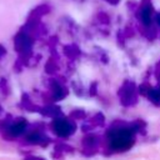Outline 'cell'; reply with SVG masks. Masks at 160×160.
Listing matches in <instances>:
<instances>
[{
    "label": "cell",
    "instance_id": "6da1fadb",
    "mask_svg": "<svg viewBox=\"0 0 160 160\" xmlns=\"http://www.w3.org/2000/svg\"><path fill=\"white\" fill-rule=\"evenodd\" d=\"M111 134L114 135L111 138V144L115 149H126L129 146H131L132 144V135L130 131H128L126 129H118L115 131H111Z\"/></svg>",
    "mask_w": 160,
    "mask_h": 160
},
{
    "label": "cell",
    "instance_id": "7a4b0ae2",
    "mask_svg": "<svg viewBox=\"0 0 160 160\" xmlns=\"http://www.w3.org/2000/svg\"><path fill=\"white\" fill-rule=\"evenodd\" d=\"M51 128H52V131L58 136H69L76 129L75 124H72L69 120L60 119V118H54V120L51 122Z\"/></svg>",
    "mask_w": 160,
    "mask_h": 160
},
{
    "label": "cell",
    "instance_id": "3957f363",
    "mask_svg": "<svg viewBox=\"0 0 160 160\" xmlns=\"http://www.w3.org/2000/svg\"><path fill=\"white\" fill-rule=\"evenodd\" d=\"M31 46H32V41H31L30 36L26 32L20 31L15 36V39H14V48H15V50L21 56H28V54L31 50Z\"/></svg>",
    "mask_w": 160,
    "mask_h": 160
},
{
    "label": "cell",
    "instance_id": "277c9868",
    "mask_svg": "<svg viewBox=\"0 0 160 160\" xmlns=\"http://www.w3.org/2000/svg\"><path fill=\"white\" fill-rule=\"evenodd\" d=\"M119 98L122 105L129 106L136 102V96H135V90H134V84L125 81L119 90Z\"/></svg>",
    "mask_w": 160,
    "mask_h": 160
},
{
    "label": "cell",
    "instance_id": "5b68a950",
    "mask_svg": "<svg viewBox=\"0 0 160 160\" xmlns=\"http://www.w3.org/2000/svg\"><path fill=\"white\" fill-rule=\"evenodd\" d=\"M26 125H28V122H26L25 119H18L14 122H11L6 128V130H8V132H9V135L11 138H16V136H20L25 131Z\"/></svg>",
    "mask_w": 160,
    "mask_h": 160
},
{
    "label": "cell",
    "instance_id": "8992f818",
    "mask_svg": "<svg viewBox=\"0 0 160 160\" xmlns=\"http://www.w3.org/2000/svg\"><path fill=\"white\" fill-rule=\"evenodd\" d=\"M139 18L145 25H149L151 22V4L150 2H142L140 8V15Z\"/></svg>",
    "mask_w": 160,
    "mask_h": 160
},
{
    "label": "cell",
    "instance_id": "52a82bcc",
    "mask_svg": "<svg viewBox=\"0 0 160 160\" xmlns=\"http://www.w3.org/2000/svg\"><path fill=\"white\" fill-rule=\"evenodd\" d=\"M44 115L46 116H51V118H58L59 115H61V111L59 108L56 106H48V108H44V111H42Z\"/></svg>",
    "mask_w": 160,
    "mask_h": 160
},
{
    "label": "cell",
    "instance_id": "ba28073f",
    "mask_svg": "<svg viewBox=\"0 0 160 160\" xmlns=\"http://www.w3.org/2000/svg\"><path fill=\"white\" fill-rule=\"evenodd\" d=\"M91 122H94L96 126H101V125H104V115H102L101 112L96 114V115L94 116V119L91 120Z\"/></svg>",
    "mask_w": 160,
    "mask_h": 160
},
{
    "label": "cell",
    "instance_id": "9c48e42d",
    "mask_svg": "<svg viewBox=\"0 0 160 160\" xmlns=\"http://www.w3.org/2000/svg\"><path fill=\"white\" fill-rule=\"evenodd\" d=\"M0 89H4V90H1L2 94H9V86H8V81L5 79H1V81H0Z\"/></svg>",
    "mask_w": 160,
    "mask_h": 160
},
{
    "label": "cell",
    "instance_id": "30bf717a",
    "mask_svg": "<svg viewBox=\"0 0 160 160\" xmlns=\"http://www.w3.org/2000/svg\"><path fill=\"white\" fill-rule=\"evenodd\" d=\"M5 54H6V49L2 45H0V58H2Z\"/></svg>",
    "mask_w": 160,
    "mask_h": 160
},
{
    "label": "cell",
    "instance_id": "8fae6325",
    "mask_svg": "<svg viewBox=\"0 0 160 160\" xmlns=\"http://www.w3.org/2000/svg\"><path fill=\"white\" fill-rule=\"evenodd\" d=\"M105 1H108V2H110V4H112V5H116L120 0H105Z\"/></svg>",
    "mask_w": 160,
    "mask_h": 160
},
{
    "label": "cell",
    "instance_id": "7c38bea8",
    "mask_svg": "<svg viewBox=\"0 0 160 160\" xmlns=\"http://www.w3.org/2000/svg\"><path fill=\"white\" fill-rule=\"evenodd\" d=\"M158 22L160 24V15H158Z\"/></svg>",
    "mask_w": 160,
    "mask_h": 160
},
{
    "label": "cell",
    "instance_id": "4fadbf2b",
    "mask_svg": "<svg viewBox=\"0 0 160 160\" xmlns=\"http://www.w3.org/2000/svg\"><path fill=\"white\" fill-rule=\"evenodd\" d=\"M1 110H2V108H1V105H0V112H1Z\"/></svg>",
    "mask_w": 160,
    "mask_h": 160
}]
</instances>
